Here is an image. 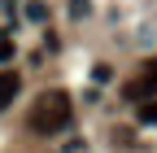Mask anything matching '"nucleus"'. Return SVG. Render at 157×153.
I'll return each instance as SVG.
<instances>
[{
	"label": "nucleus",
	"mask_w": 157,
	"mask_h": 153,
	"mask_svg": "<svg viewBox=\"0 0 157 153\" xmlns=\"http://www.w3.org/2000/svg\"><path fill=\"white\" fill-rule=\"evenodd\" d=\"M70 118H74V109H70L66 92H44V96L35 101L26 123H31V131H39V136H57V131L70 127Z\"/></svg>",
	"instance_id": "1"
},
{
	"label": "nucleus",
	"mask_w": 157,
	"mask_h": 153,
	"mask_svg": "<svg viewBox=\"0 0 157 153\" xmlns=\"http://www.w3.org/2000/svg\"><path fill=\"white\" fill-rule=\"evenodd\" d=\"M122 96L135 101V105H148V101L157 96V83H148V79H131V83H122Z\"/></svg>",
	"instance_id": "2"
},
{
	"label": "nucleus",
	"mask_w": 157,
	"mask_h": 153,
	"mask_svg": "<svg viewBox=\"0 0 157 153\" xmlns=\"http://www.w3.org/2000/svg\"><path fill=\"white\" fill-rule=\"evenodd\" d=\"M17 88H22V79L13 70H0V109H9V101L17 96Z\"/></svg>",
	"instance_id": "3"
},
{
	"label": "nucleus",
	"mask_w": 157,
	"mask_h": 153,
	"mask_svg": "<svg viewBox=\"0 0 157 153\" xmlns=\"http://www.w3.org/2000/svg\"><path fill=\"white\" fill-rule=\"evenodd\" d=\"M26 18H31V22H44V18H48V5H44V0H31V5H26Z\"/></svg>",
	"instance_id": "4"
},
{
	"label": "nucleus",
	"mask_w": 157,
	"mask_h": 153,
	"mask_svg": "<svg viewBox=\"0 0 157 153\" xmlns=\"http://www.w3.org/2000/svg\"><path fill=\"white\" fill-rule=\"evenodd\" d=\"M140 123H148V127H157V101H148V105H140Z\"/></svg>",
	"instance_id": "5"
},
{
	"label": "nucleus",
	"mask_w": 157,
	"mask_h": 153,
	"mask_svg": "<svg viewBox=\"0 0 157 153\" xmlns=\"http://www.w3.org/2000/svg\"><path fill=\"white\" fill-rule=\"evenodd\" d=\"M13 57V40H5V35H0V61H9Z\"/></svg>",
	"instance_id": "6"
},
{
	"label": "nucleus",
	"mask_w": 157,
	"mask_h": 153,
	"mask_svg": "<svg viewBox=\"0 0 157 153\" xmlns=\"http://www.w3.org/2000/svg\"><path fill=\"white\" fill-rule=\"evenodd\" d=\"M144 79H148V83H157V57L148 61V70H144Z\"/></svg>",
	"instance_id": "7"
}]
</instances>
